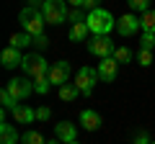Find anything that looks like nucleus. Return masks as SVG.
<instances>
[{
    "label": "nucleus",
    "instance_id": "f257e3e1",
    "mask_svg": "<svg viewBox=\"0 0 155 144\" xmlns=\"http://www.w3.org/2000/svg\"><path fill=\"white\" fill-rule=\"evenodd\" d=\"M85 23H88L91 33L93 36H101V33H111L116 28V21L114 16H111L106 8H96V11H88V18H85Z\"/></svg>",
    "mask_w": 155,
    "mask_h": 144
},
{
    "label": "nucleus",
    "instance_id": "f03ea898",
    "mask_svg": "<svg viewBox=\"0 0 155 144\" xmlns=\"http://www.w3.org/2000/svg\"><path fill=\"white\" fill-rule=\"evenodd\" d=\"M18 21H21V28L23 31H28L31 36H36V33H44V13H41V8H31L26 5L21 13H18Z\"/></svg>",
    "mask_w": 155,
    "mask_h": 144
},
{
    "label": "nucleus",
    "instance_id": "7ed1b4c3",
    "mask_svg": "<svg viewBox=\"0 0 155 144\" xmlns=\"http://www.w3.org/2000/svg\"><path fill=\"white\" fill-rule=\"evenodd\" d=\"M67 0H44V5H41V13H44V21L52 23V26H60L65 23L67 18Z\"/></svg>",
    "mask_w": 155,
    "mask_h": 144
},
{
    "label": "nucleus",
    "instance_id": "20e7f679",
    "mask_svg": "<svg viewBox=\"0 0 155 144\" xmlns=\"http://www.w3.org/2000/svg\"><path fill=\"white\" fill-rule=\"evenodd\" d=\"M21 70L26 72V75H31V77H41V75H49L52 64L41 54H26L23 62H21Z\"/></svg>",
    "mask_w": 155,
    "mask_h": 144
},
{
    "label": "nucleus",
    "instance_id": "39448f33",
    "mask_svg": "<svg viewBox=\"0 0 155 144\" xmlns=\"http://www.w3.org/2000/svg\"><path fill=\"white\" fill-rule=\"evenodd\" d=\"M98 70H93V67H80L75 75V85L80 88V95H91L96 88V83H98Z\"/></svg>",
    "mask_w": 155,
    "mask_h": 144
},
{
    "label": "nucleus",
    "instance_id": "423d86ee",
    "mask_svg": "<svg viewBox=\"0 0 155 144\" xmlns=\"http://www.w3.org/2000/svg\"><path fill=\"white\" fill-rule=\"evenodd\" d=\"M88 52L98 59H106V57H114V41H111L109 33H101V36H93L88 41Z\"/></svg>",
    "mask_w": 155,
    "mask_h": 144
},
{
    "label": "nucleus",
    "instance_id": "0eeeda50",
    "mask_svg": "<svg viewBox=\"0 0 155 144\" xmlns=\"http://www.w3.org/2000/svg\"><path fill=\"white\" fill-rule=\"evenodd\" d=\"M5 88H8V93H11L18 103H21V100H26L28 95L34 93V83H31L28 77H13V80H8Z\"/></svg>",
    "mask_w": 155,
    "mask_h": 144
},
{
    "label": "nucleus",
    "instance_id": "6e6552de",
    "mask_svg": "<svg viewBox=\"0 0 155 144\" xmlns=\"http://www.w3.org/2000/svg\"><path fill=\"white\" fill-rule=\"evenodd\" d=\"M70 75H72L70 62L60 59V62H54V64H52V70H49V83L54 85V88H60V85H65L67 80H70Z\"/></svg>",
    "mask_w": 155,
    "mask_h": 144
},
{
    "label": "nucleus",
    "instance_id": "1a4fd4ad",
    "mask_svg": "<svg viewBox=\"0 0 155 144\" xmlns=\"http://www.w3.org/2000/svg\"><path fill=\"white\" fill-rule=\"evenodd\" d=\"M116 75H119V62L114 57H106V59L98 62V77L101 83H114Z\"/></svg>",
    "mask_w": 155,
    "mask_h": 144
},
{
    "label": "nucleus",
    "instance_id": "9d476101",
    "mask_svg": "<svg viewBox=\"0 0 155 144\" xmlns=\"http://www.w3.org/2000/svg\"><path fill=\"white\" fill-rule=\"evenodd\" d=\"M140 18L134 16V13H127V16H122L119 21H116V31H119V36H134V33L140 31Z\"/></svg>",
    "mask_w": 155,
    "mask_h": 144
},
{
    "label": "nucleus",
    "instance_id": "9b49d317",
    "mask_svg": "<svg viewBox=\"0 0 155 144\" xmlns=\"http://www.w3.org/2000/svg\"><path fill=\"white\" fill-rule=\"evenodd\" d=\"M54 136L60 139L62 144L75 142V139H78V129H75V124H70V121H60V124H54Z\"/></svg>",
    "mask_w": 155,
    "mask_h": 144
},
{
    "label": "nucleus",
    "instance_id": "f8f14e48",
    "mask_svg": "<svg viewBox=\"0 0 155 144\" xmlns=\"http://www.w3.org/2000/svg\"><path fill=\"white\" fill-rule=\"evenodd\" d=\"M0 62H3L5 70H16V67H21L23 54H21V49H16V46H8V49L0 54Z\"/></svg>",
    "mask_w": 155,
    "mask_h": 144
},
{
    "label": "nucleus",
    "instance_id": "ddd939ff",
    "mask_svg": "<svg viewBox=\"0 0 155 144\" xmlns=\"http://www.w3.org/2000/svg\"><path fill=\"white\" fill-rule=\"evenodd\" d=\"M11 116H13L16 124H34L36 121V111L28 108V105H23V103H18L16 108H11Z\"/></svg>",
    "mask_w": 155,
    "mask_h": 144
},
{
    "label": "nucleus",
    "instance_id": "4468645a",
    "mask_svg": "<svg viewBox=\"0 0 155 144\" xmlns=\"http://www.w3.org/2000/svg\"><path fill=\"white\" fill-rule=\"evenodd\" d=\"M80 126H83L85 131H96V129L101 126V116H98V111H93V108H85V111H80Z\"/></svg>",
    "mask_w": 155,
    "mask_h": 144
},
{
    "label": "nucleus",
    "instance_id": "2eb2a0df",
    "mask_svg": "<svg viewBox=\"0 0 155 144\" xmlns=\"http://www.w3.org/2000/svg\"><path fill=\"white\" fill-rule=\"evenodd\" d=\"M57 95H60V100H65V103H70V100H78V95H80V88H78L75 83H65L57 88Z\"/></svg>",
    "mask_w": 155,
    "mask_h": 144
},
{
    "label": "nucleus",
    "instance_id": "dca6fc26",
    "mask_svg": "<svg viewBox=\"0 0 155 144\" xmlns=\"http://www.w3.org/2000/svg\"><path fill=\"white\" fill-rule=\"evenodd\" d=\"M0 142L3 144H18L21 142V136H18V131H16L13 124H3V126H0Z\"/></svg>",
    "mask_w": 155,
    "mask_h": 144
},
{
    "label": "nucleus",
    "instance_id": "f3484780",
    "mask_svg": "<svg viewBox=\"0 0 155 144\" xmlns=\"http://www.w3.org/2000/svg\"><path fill=\"white\" fill-rule=\"evenodd\" d=\"M91 33V28H88V23L85 21H80V23H72L70 26V41H85V36Z\"/></svg>",
    "mask_w": 155,
    "mask_h": 144
},
{
    "label": "nucleus",
    "instance_id": "a211bd4d",
    "mask_svg": "<svg viewBox=\"0 0 155 144\" xmlns=\"http://www.w3.org/2000/svg\"><path fill=\"white\" fill-rule=\"evenodd\" d=\"M28 44H34V36L28 31H21V33H13L11 36V46H16V49H23Z\"/></svg>",
    "mask_w": 155,
    "mask_h": 144
},
{
    "label": "nucleus",
    "instance_id": "6ab92c4d",
    "mask_svg": "<svg viewBox=\"0 0 155 144\" xmlns=\"http://www.w3.org/2000/svg\"><path fill=\"white\" fill-rule=\"evenodd\" d=\"M140 26H142V31L155 33V11H145L140 16Z\"/></svg>",
    "mask_w": 155,
    "mask_h": 144
},
{
    "label": "nucleus",
    "instance_id": "aec40b11",
    "mask_svg": "<svg viewBox=\"0 0 155 144\" xmlns=\"http://www.w3.org/2000/svg\"><path fill=\"white\" fill-rule=\"evenodd\" d=\"M49 88H52V83H49V75L34 77V90H36L39 95H47V93H49Z\"/></svg>",
    "mask_w": 155,
    "mask_h": 144
},
{
    "label": "nucleus",
    "instance_id": "412c9836",
    "mask_svg": "<svg viewBox=\"0 0 155 144\" xmlns=\"http://www.w3.org/2000/svg\"><path fill=\"white\" fill-rule=\"evenodd\" d=\"M0 103H3V108H8V111H11V108H16V105H18V100L8 93V88H3V90H0Z\"/></svg>",
    "mask_w": 155,
    "mask_h": 144
},
{
    "label": "nucleus",
    "instance_id": "4be33fe9",
    "mask_svg": "<svg viewBox=\"0 0 155 144\" xmlns=\"http://www.w3.org/2000/svg\"><path fill=\"white\" fill-rule=\"evenodd\" d=\"M21 144H47V142H44V136L39 131H26L21 136Z\"/></svg>",
    "mask_w": 155,
    "mask_h": 144
},
{
    "label": "nucleus",
    "instance_id": "5701e85b",
    "mask_svg": "<svg viewBox=\"0 0 155 144\" xmlns=\"http://www.w3.org/2000/svg\"><path fill=\"white\" fill-rule=\"evenodd\" d=\"M114 59L119 62V64H127V62H132V52H129L127 46H119V49H114Z\"/></svg>",
    "mask_w": 155,
    "mask_h": 144
},
{
    "label": "nucleus",
    "instance_id": "b1692460",
    "mask_svg": "<svg viewBox=\"0 0 155 144\" xmlns=\"http://www.w3.org/2000/svg\"><path fill=\"white\" fill-rule=\"evenodd\" d=\"M137 62L142 67H150L153 64V49H142V46H140V52H137Z\"/></svg>",
    "mask_w": 155,
    "mask_h": 144
},
{
    "label": "nucleus",
    "instance_id": "393cba45",
    "mask_svg": "<svg viewBox=\"0 0 155 144\" xmlns=\"http://www.w3.org/2000/svg\"><path fill=\"white\" fill-rule=\"evenodd\" d=\"M140 46H142V49H153V46H155V33L142 31V36H140Z\"/></svg>",
    "mask_w": 155,
    "mask_h": 144
},
{
    "label": "nucleus",
    "instance_id": "a878e982",
    "mask_svg": "<svg viewBox=\"0 0 155 144\" xmlns=\"http://www.w3.org/2000/svg\"><path fill=\"white\" fill-rule=\"evenodd\" d=\"M127 3H129V8H132V11H140V13L150 11V0H127Z\"/></svg>",
    "mask_w": 155,
    "mask_h": 144
},
{
    "label": "nucleus",
    "instance_id": "bb28decb",
    "mask_svg": "<svg viewBox=\"0 0 155 144\" xmlns=\"http://www.w3.org/2000/svg\"><path fill=\"white\" fill-rule=\"evenodd\" d=\"M67 18H70L72 23H80V21H85L88 16H85V13L80 11V8H75V11H70V13H67Z\"/></svg>",
    "mask_w": 155,
    "mask_h": 144
},
{
    "label": "nucleus",
    "instance_id": "cd10ccee",
    "mask_svg": "<svg viewBox=\"0 0 155 144\" xmlns=\"http://www.w3.org/2000/svg\"><path fill=\"white\" fill-rule=\"evenodd\" d=\"M34 46H39V49H47V46H49L47 33H36V36H34Z\"/></svg>",
    "mask_w": 155,
    "mask_h": 144
},
{
    "label": "nucleus",
    "instance_id": "c85d7f7f",
    "mask_svg": "<svg viewBox=\"0 0 155 144\" xmlns=\"http://www.w3.org/2000/svg\"><path fill=\"white\" fill-rule=\"evenodd\" d=\"M49 118H52V111L47 105L44 108H36V121H49Z\"/></svg>",
    "mask_w": 155,
    "mask_h": 144
},
{
    "label": "nucleus",
    "instance_id": "c756f323",
    "mask_svg": "<svg viewBox=\"0 0 155 144\" xmlns=\"http://www.w3.org/2000/svg\"><path fill=\"white\" fill-rule=\"evenodd\" d=\"M98 3H101V0H85V3H83V8H88V11H96V8H101Z\"/></svg>",
    "mask_w": 155,
    "mask_h": 144
},
{
    "label": "nucleus",
    "instance_id": "7c9ffc66",
    "mask_svg": "<svg viewBox=\"0 0 155 144\" xmlns=\"http://www.w3.org/2000/svg\"><path fill=\"white\" fill-rule=\"evenodd\" d=\"M28 5H31V8H41V5H44V0H28Z\"/></svg>",
    "mask_w": 155,
    "mask_h": 144
},
{
    "label": "nucleus",
    "instance_id": "2f4dec72",
    "mask_svg": "<svg viewBox=\"0 0 155 144\" xmlns=\"http://www.w3.org/2000/svg\"><path fill=\"white\" fill-rule=\"evenodd\" d=\"M67 3H70V5H75V8H83L85 0H67Z\"/></svg>",
    "mask_w": 155,
    "mask_h": 144
},
{
    "label": "nucleus",
    "instance_id": "473e14b6",
    "mask_svg": "<svg viewBox=\"0 0 155 144\" xmlns=\"http://www.w3.org/2000/svg\"><path fill=\"white\" fill-rule=\"evenodd\" d=\"M57 142H60V139H57V136H54V139H52V142H47V144H57Z\"/></svg>",
    "mask_w": 155,
    "mask_h": 144
},
{
    "label": "nucleus",
    "instance_id": "72a5a7b5",
    "mask_svg": "<svg viewBox=\"0 0 155 144\" xmlns=\"http://www.w3.org/2000/svg\"><path fill=\"white\" fill-rule=\"evenodd\" d=\"M70 144H80V142H78V139H75V142H70Z\"/></svg>",
    "mask_w": 155,
    "mask_h": 144
},
{
    "label": "nucleus",
    "instance_id": "f704fd0d",
    "mask_svg": "<svg viewBox=\"0 0 155 144\" xmlns=\"http://www.w3.org/2000/svg\"><path fill=\"white\" fill-rule=\"evenodd\" d=\"M150 144H155V142H150Z\"/></svg>",
    "mask_w": 155,
    "mask_h": 144
}]
</instances>
